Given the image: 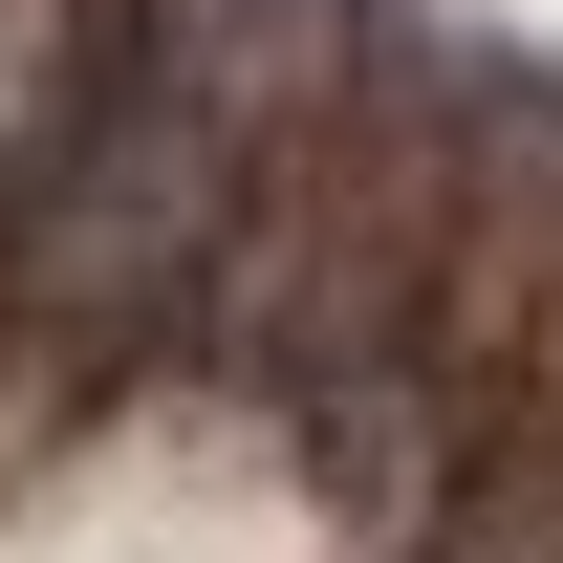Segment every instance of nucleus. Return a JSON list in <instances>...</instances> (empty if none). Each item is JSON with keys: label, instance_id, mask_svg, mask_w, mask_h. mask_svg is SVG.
Returning a JSON list of instances; mask_svg holds the SVG:
<instances>
[{"label": "nucleus", "instance_id": "obj_1", "mask_svg": "<svg viewBox=\"0 0 563 563\" xmlns=\"http://www.w3.org/2000/svg\"><path fill=\"white\" fill-rule=\"evenodd\" d=\"M131 87V0H0V217L44 196Z\"/></svg>", "mask_w": 563, "mask_h": 563}]
</instances>
